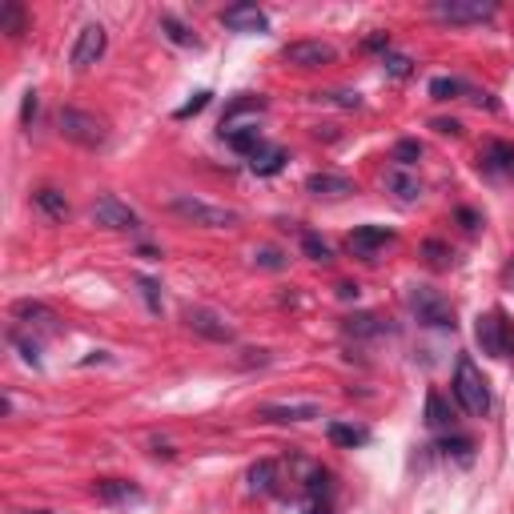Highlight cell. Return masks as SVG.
<instances>
[{
    "label": "cell",
    "instance_id": "6da1fadb",
    "mask_svg": "<svg viewBox=\"0 0 514 514\" xmlns=\"http://www.w3.org/2000/svg\"><path fill=\"white\" fill-rule=\"evenodd\" d=\"M454 398L470 418H486L490 414V382L478 370L474 358H458L454 366Z\"/></svg>",
    "mask_w": 514,
    "mask_h": 514
},
{
    "label": "cell",
    "instance_id": "7a4b0ae2",
    "mask_svg": "<svg viewBox=\"0 0 514 514\" xmlns=\"http://www.w3.org/2000/svg\"><path fill=\"white\" fill-rule=\"evenodd\" d=\"M57 129H61L65 141H73V145H81V149H101V145L109 141L105 121L93 117V113H85V109H61V113H57Z\"/></svg>",
    "mask_w": 514,
    "mask_h": 514
},
{
    "label": "cell",
    "instance_id": "3957f363",
    "mask_svg": "<svg viewBox=\"0 0 514 514\" xmlns=\"http://www.w3.org/2000/svg\"><path fill=\"white\" fill-rule=\"evenodd\" d=\"M474 342L482 346V354H490V358H514V322L502 314V310H490V314H482L478 318V326H474Z\"/></svg>",
    "mask_w": 514,
    "mask_h": 514
},
{
    "label": "cell",
    "instance_id": "277c9868",
    "mask_svg": "<svg viewBox=\"0 0 514 514\" xmlns=\"http://www.w3.org/2000/svg\"><path fill=\"white\" fill-rule=\"evenodd\" d=\"M406 306L414 310V318L422 322V326H438V330H454V306L438 294V290H430V286H410V294H406Z\"/></svg>",
    "mask_w": 514,
    "mask_h": 514
},
{
    "label": "cell",
    "instance_id": "5b68a950",
    "mask_svg": "<svg viewBox=\"0 0 514 514\" xmlns=\"http://www.w3.org/2000/svg\"><path fill=\"white\" fill-rule=\"evenodd\" d=\"M173 213L185 217V221H193V225H201V229H229V225H237V213L233 209L209 205L201 197H173Z\"/></svg>",
    "mask_w": 514,
    "mask_h": 514
},
{
    "label": "cell",
    "instance_id": "8992f818",
    "mask_svg": "<svg viewBox=\"0 0 514 514\" xmlns=\"http://www.w3.org/2000/svg\"><path fill=\"white\" fill-rule=\"evenodd\" d=\"M430 13L446 25H482L498 13L494 0H434Z\"/></svg>",
    "mask_w": 514,
    "mask_h": 514
},
{
    "label": "cell",
    "instance_id": "52a82bcc",
    "mask_svg": "<svg viewBox=\"0 0 514 514\" xmlns=\"http://www.w3.org/2000/svg\"><path fill=\"white\" fill-rule=\"evenodd\" d=\"M282 61L294 65V69H326L338 61V49L326 45V41H294L282 49Z\"/></svg>",
    "mask_w": 514,
    "mask_h": 514
},
{
    "label": "cell",
    "instance_id": "ba28073f",
    "mask_svg": "<svg viewBox=\"0 0 514 514\" xmlns=\"http://www.w3.org/2000/svg\"><path fill=\"white\" fill-rule=\"evenodd\" d=\"M93 221L105 225V229H137V225H141V217H137L121 197H113V193H101V197L93 201Z\"/></svg>",
    "mask_w": 514,
    "mask_h": 514
},
{
    "label": "cell",
    "instance_id": "9c48e42d",
    "mask_svg": "<svg viewBox=\"0 0 514 514\" xmlns=\"http://www.w3.org/2000/svg\"><path fill=\"white\" fill-rule=\"evenodd\" d=\"M105 45H109L105 29H101V25H85V29L77 33V41H73V53H69L73 69H89V65H97V61L105 57Z\"/></svg>",
    "mask_w": 514,
    "mask_h": 514
},
{
    "label": "cell",
    "instance_id": "30bf717a",
    "mask_svg": "<svg viewBox=\"0 0 514 514\" xmlns=\"http://www.w3.org/2000/svg\"><path fill=\"white\" fill-rule=\"evenodd\" d=\"M478 169L494 181H514V145L506 141H490L482 153H478Z\"/></svg>",
    "mask_w": 514,
    "mask_h": 514
},
{
    "label": "cell",
    "instance_id": "8fae6325",
    "mask_svg": "<svg viewBox=\"0 0 514 514\" xmlns=\"http://www.w3.org/2000/svg\"><path fill=\"white\" fill-rule=\"evenodd\" d=\"M217 21L225 29H233V33H270V17L257 9V5H229Z\"/></svg>",
    "mask_w": 514,
    "mask_h": 514
},
{
    "label": "cell",
    "instance_id": "7c38bea8",
    "mask_svg": "<svg viewBox=\"0 0 514 514\" xmlns=\"http://www.w3.org/2000/svg\"><path fill=\"white\" fill-rule=\"evenodd\" d=\"M185 326H189L193 334L209 338V342H233V326H225V318L213 314V310H205V306H193V310L185 314Z\"/></svg>",
    "mask_w": 514,
    "mask_h": 514
},
{
    "label": "cell",
    "instance_id": "4fadbf2b",
    "mask_svg": "<svg viewBox=\"0 0 514 514\" xmlns=\"http://www.w3.org/2000/svg\"><path fill=\"white\" fill-rule=\"evenodd\" d=\"M394 241V233L386 229V225H358L350 237H346V249L354 253V257H374L382 245H390Z\"/></svg>",
    "mask_w": 514,
    "mask_h": 514
},
{
    "label": "cell",
    "instance_id": "5bb4252c",
    "mask_svg": "<svg viewBox=\"0 0 514 514\" xmlns=\"http://www.w3.org/2000/svg\"><path fill=\"white\" fill-rule=\"evenodd\" d=\"M221 137H225L229 149H237L241 157H253L257 149L266 145V141H262V129H257L253 121H245V125H221Z\"/></svg>",
    "mask_w": 514,
    "mask_h": 514
},
{
    "label": "cell",
    "instance_id": "9a60e30c",
    "mask_svg": "<svg viewBox=\"0 0 514 514\" xmlns=\"http://www.w3.org/2000/svg\"><path fill=\"white\" fill-rule=\"evenodd\" d=\"M306 189H310L314 197L338 201V197H350V193H354V181H350V177H338V173H310V177H306Z\"/></svg>",
    "mask_w": 514,
    "mask_h": 514
},
{
    "label": "cell",
    "instance_id": "2e32d148",
    "mask_svg": "<svg viewBox=\"0 0 514 514\" xmlns=\"http://www.w3.org/2000/svg\"><path fill=\"white\" fill-rule=\"evenodd\" d=\"M386 189H390L398 201H418V197H422L418 173H410V169H402V165H394V169L386 173Z\"/></svg>",
    "mask_w": 514,
    "mask_h": 514
},
{
    "label": "cell",
    "instance_id": "e0dca14e",
    "mask_svg": "<svg viewBox=\"0 0 514 514\" xmlns=\"http://www.w3.org/2000/svg\"><path fill=\"white\" fill-rule=\"evenodd\" d=\"M318 414L322 410L314 402H302V406H262V410H257V418H266V422H310Z\"/></svg>",
    "mask_w": 514,
    "mask_h": 514
},
{
    "label": "cell",
    "instance_id": "ac0fdd59",
    "mask_svg": "<svg viewBox=\"0 0 514 514\" xmlns=\"http://www.w3.org/2000/svg\"><path fill=\"white\" fill-rule=\"evenodd\" d=\"M93 494L101 502H133V498H141V490L133 482H125V478H97L93 482Z\"/></svg>",
    "mask_w": 514,
    "mask_h": 514
},
{
    "label": "cell",
    "instance_id": "d6986e66",
    "mask_svg": "<svg viewBox=\"0 0 514 514\" xmlns=\"http://www.w3.org/2000/svg\"><path fill=\"white\" fill-rule=\"evenodd\" d=\"M282 165H286V149H278V145H262L249 157V169L257 177H274V173H282Z\"/></svg>",
    "mask_w": 514,
    "mask_h": 514
},
{
    "label": "cell",
    "instance_id": "ffe728a7",
    "mask_svg": "<svg viewBox=\"0 0 514 514\" xmlns=\"http://www.w3.org/2000/svg\"><path fill=\"white\" fill-rule=\"evenodd\" d=\"M13 318L17 322H29V326H41V330H57V314L41 302H17L13 306Z\"/></svg>",
    "mask_w": 514,
    "mask_h": 514
},
{
    "label": "cell",
    "instance_id": "44dd1931",
    "mask_svg": "<svg viewBox=\"0 0 514 514\" xmlns=\"http://www.w3.org/2000/svg\"><path fill=\"white\" fill-rule=\"evenodd\" d=\"M33 205H37V209H41L49 221H65V213H69V201H65V193H57V189H49V185L33 193Z\"/></svg>",
    "mask_w": 514,
    "mask_h": 514
},
{
    "label": "cell",
    "instance_id": "7402d4cb",
    "mask_svg": "<svg viewBox=\"0 0 514 514\" xmlns=\"http://www.w3.org/2000/svg\"><path fill=\"white\" fill-rule=\"evenodd\" d=\"M458 93H466V97L482 101V97H478V93H474L466 81H458V77H434V81H430V97H434V101H454Z\"/></svg>",
    "mask_w": 514,
    "mask_h": 514
},
{
    "label": "cell",
    "instance_id": "603a6c76",
    "mask_svg": "<svg viewBox=\"0 0 514 514\" xmlns=\"http://www.w3.org/2000/svg\"><path fill=\"white\" fill-rule=\"evenodd\" d=\"M25 29H29L25 9L17 5V0H9V5L0 9V33H9V37H25Z\"/></svg>",
    "mask_w": 514,
    "mask_h": 514
},
{
    "label": "cell",
    "instance_id": "cb8c5ba5",
    "mask_svg": "<svg viewBox=\"0 0 514 514\" xmlns=\"http://www.w3.org/2000/svg\"><path fill=\"white\" fill-rule=\"evenodd\" d=\"M450 422H454V410L442 402V394H438V390H430V394H426V426L446 430Z\"/></svg>",
    "mask_w": 514,
    "mask_h": 514
},
{
    "label": "cell",
    "instance_id": "d4e9b609",
    "mask_svg": "<svg viewBox=\"0 0 514 514\" xmlns=\"http://www.w3.org/2000/svg\"><path fill=\"white\" fill-rule=\"evenodd\" d=\"M330 442L334 446H366L370 442V434L362 430V426H346V422H330Z\"/></svg>",
    "mask_w": 514,
    "mask_h": 514
},
{
    "label": "cell",
    "instance_id": "484cf974",
    "mask_svg": "<svg viewBox=\"0 0 514 514\" xmlns=\"http://www.w3.org/2000/svg\"><path fill=\"white\" fill-rule=\"evenodd\" d=\"M266 109V101L262 97H253V93H241L237 101H229V109H225V117H221V125H229V121H237L241 113H262Z\"/></svg>",
    "mask_w": 514,
    "mask_h": 514
},
{
    "label": "cell",
    "instance_id": "4316f807",
    "mask_svg": "<svg viewBox=\"0 0 514 514\" xmlns=\"http://www.w3.org/2000/svg\"><path fill=\"white\" fill-rule=\"evenodd\" d=\"M274 478H278V466H274L270 458H262V462L249 470V486H253V490H262V494L274 490Z\"/></svg>",
    "mask_w": 514,
    "mask_h": 514
},
{
    "label": "cell",
    "instance_id": "83f0119b",
    "mask_svg": "<svg viewBox=\"0 0 514 514\" xmlns=\"http://www.w3.org/2000/svg\"><path fill=\"white\" fill-rule=\"evenodd\" d=\"M302 249H306L310 262H322V266H326L330 257H334V253H330V245H326L318 233H302Z\"/></svg>",
    "mask_w": 514,
    "mask_h": 514
},
{
    "label": "cell",
    "instance_id": "f1b7e54d",
    "mask_svg": "<svg viewBox=\"0 0 514 514\" xmlns=\"http://www.w3.org/2000/svg\"><path fill=\"white\" fill-rule=\"evenodd\" d=\"M161 33H165L173 45H197V37H193L181 21H173V17H161Z\"/></svg>",
    "mask_w": 514,
    "mask_h": 514
},
{
    "label": "cell",
    "instance_id": "f546056e",
    "mask_svg": "<svg viewBox=\"0 0 514 514\" xmlns=\"http://www.w3.org/2000/svg\"><path fill=\"white\" fill-rule=\"evenodd\" d=\"M9 342L21 350V358H25L29 366H41V346H37V342H29L21 330H9Z\"/></svg>",
    "mask_w": 514,
    "mask_h": 514
},
{
    "label": "cell",
    "instance_id": "4dcf8cb0",
    "mask_svg": "<svg viewBox=\"0 0 514 514\" xmlns=\"http://www.w3.org/2000/svg\"><path fill=\"white\" fill-rule=\"evenodd\" d=\"M346 330H350V334H362V338H366V334H382V322H378L374 314H354V318L346 322Z\"/></svg>",
    "mask_w": 514,
    "mask_h": 514
},
{
    "label": "cell",
    "instance_id": "1f68e13d",
    "mask_svg": "<svg viewBox=\"0 0 514 514\" xmlns=\"http://www.w3.org/2000/svg\"><path fill=\"white\" fill-rule=\"evenodd\" d=\"M418 157H422V145H418V141H398V145H394V161H398L402 169H410Z\"/></svg>",
    "mask_w": 514,
    "mask_h": 514
},
{
    "label": "cell",
    "instance_id": "d6a6232c",
    "mask_svg": "<svg viewBox=\"0 0 514 514\" xmlns=\"http://www.w3.org/2000/svg\"><path fill=\"white\" fill-rule=\"evenodd\" d=\"M209 97H213V93H205V89H201V93H193V101H185V105H181L173 117H177V121H189V117H197V113L209 105Z\"/></svg>",
    "mask_w": 514,
    "mask_h": 514
},
{
    "label": "cell",
    "instance_id": "836d02e7",
    "mask_svg": "<svg viewBox=\"0 0 514 514\" xmlns=\"http://www.w3.org/2000/svg\"><path fill=\"white\" fill-rule=\"evenodd\" d=\"M438 450H442V454H458V458H470L474 442H470V438H446V442H438Z\"/></svg>",
    "mask_w": 514,
    "mask_h": 514
},
{
    "label": "cell",
    "instance_id": "e575fe53",
    "mask_svg": "<svg viewBox=\"0 0 514 514\" xmlns=\"http://www.w3.org/2000/svg\"><path fill=\"white\" fill-rule=\"evenodd\" d=\"M253 257H257V266H266V270H282L286 266V257L278 249H257Z\"/></svg>",
    "mask_w": 514,
    "mask_h": 514
},
{
    "label": "cell",
    "instance_id": "d590c367",
    "mask_svg": "<svg viewBox=\"0 0 514 514\" xmlns=\"http://www.w3.org/2000/svg\"><path fill=\"white\" fill-rule=\"evenodd\" d=\"M318 97H322V101H334V105H342V109H358V105H362V97H358V93H346V89H342V93H318Z\"/></svg>",
    "mask_w": 514,
    "mask_h": 514
},
{
    "label": "cell",
    "instance_id": "8d00e7d4",
    "mask_svg": "<svg viewBox=\"0 0 514 514\" xmlns=\"http://www.w3.org/2000/svg\"><path fill=\"white\" fill-rule=\"evenodd\" d=\"M382 65H386L394 77H410V61H406V57H398V53H386V57H382Z\"/></svg>",
    "mask_w": 514,
    "mask_h": 514
},
{
    "label": "cell",
    "instance_id": "74e56055",
    "mask_svg": "<svg viewBox=\"0 0 514 514\" xmlns=\"http://www.w3.org/2000/svg\"><path fill=\"white\" fill-rule=\"evenodd\" d=\"M137 286H141V294H145L149 310H161V298H157V282H153V278H137Z\"/></svg>",
    "mask_w": 514,
    "mask_h": 514
},
{
    "label": "cell",
    "instance_id": "f35d334b",
    "mask_svg": "<svg viewBox=\"0 0 514 514\" xmlns=\"http://www.w3.org/2000/svg\"><path fill=\"white\" fill-rule=\"evenodd\" d=\"M426 253H430V266H446V245L442 241H426Z\"/></svg>",
    "mask_w": 514,
    "mask_h": 514
},
{
    "label": "cell",
    "instance_id": "ab89813d",
    "mask_svg": "<svg viewBox=\"0 0 514 514\" xmlns=\"http://www.w3.org/2000/svg\"><path fill=\"white\" fill-rule=\"evenodd\" d=\"M302 514H330V502L318 498V494H310V498L302 502Z\"/></svg>",
    "mask_w": 514,
    "mask_h": 514
},
{
    "label": "cell",
    "instance_id": "60d3db41",
    "mask_svg": "<svg viewBox=\"0 0 514 514\" xmlns=\"http://www.w3.org/2000/svg\"><path fill=\"white\" fill-rule=\"evenodd\" d=\"M37 117V93H25V105H21V121L29 125Z\"/></svg>",
    "mask_w": 514,
    "mask_h": 514
},
{
    "label": "cell",
    "instance_id": "b9f144b4",
    "mask_svg": "<svg viewBox=\"0 0 514 514\" xmlns=\"http://www.w3.org/2000/svg\"><path fill=\"white\" fill-rule=\"evenodd\" d=\"M438 133H458V121H434Z\"/></svg>",
    "mask_w": 514,
    "mask_h": 514
},
{
    "label": "cell",
    "instance_id": "7bdbcfd3",
    "mask_svg": "<svg viewBox=\"0 0 514 514\" xmlns=\"http://www.w3.org/2000/svg\"><path fill=\"white\" fill-rule=\"evenodd\" d=\"M458 217H462V221H466V229H478V217H474V213H470V209H458Z\"/></svg>",
    "mask_w": 514,
    "mask_h": 514
},
{
    "label": "cell",
    "instance_id": "ee69618b",
    "mask_svg": "<svg viewBox=\"0 0 514 514\" xmlns=\"http://www.w3.org/2000/svg\"><path fill=\"white\" fill-rule=\"evenodd\" d=\"M21 514H53V510H21Z\"/></svg>",
    "mask_w": 514,
    "mask_h": 514
}]
</instances>
